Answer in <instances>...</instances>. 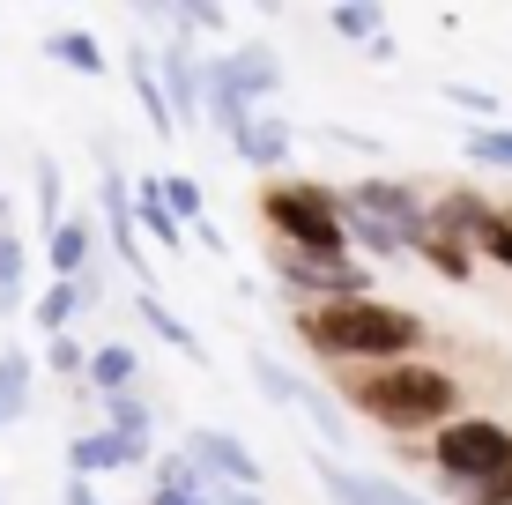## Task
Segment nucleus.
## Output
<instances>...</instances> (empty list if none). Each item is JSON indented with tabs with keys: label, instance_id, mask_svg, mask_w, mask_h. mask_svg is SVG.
I'll return each mask as SVG.
<instances>
[{
	"label": "nucleus",
	"instance_id": "obj_1",
	"mask_svg": "<svg viewBox=\"0 0 512 505\" xmlns=\"http://www.w3.org/2000/svg\"><path fill=\"white\" fill-rule=\"evenodd\" d=\"M342 409H357L364 424L394 431V439H416V431H446L453 416H468L461 402V379L431 357H409V364H372V372H349L342 379Z\"/></svg>",
	"mask_w": 512,
	"mask_h": 505
},
{
	"label": "nucleus",
	"instance_id": "obj_2",
	"mask_svg": "<svg viewBox=\"0 0 512 505\" xmlns=\"http://www.w3.org/2000/svg\"><path fill=\"white\" fill-rule=\"evenodd\" d=\"M297 335L312 357L349 364V372H372V364H409L423 350V312L386 305V298H357V305H305L297 312Z\"/></svg>",
	"mask_w": 512,
	"mask_h": 505
},
{
	"label": "nucleus",
	"instance_id": "obj_3",
	"mask_svg": "<svg viewBox=\"0 0 512 505\" xmlns=\"http://www.w3.org/2000/svg\"><path fill=\"white\" fill-rule=\"evenodd\" d=\"M260 223H268V238L290 246V253L349 260V216H342V194H334V186L268 179V186H260Z\"/></svg>",
	"mask_w": 512,
	"mask_h": 505
},
{
	"label": "nucleus",
	"instance_id": "obj_4",
	"mask_svg": "<svg viewBox=\"0 0 512 505\" xmlns=\"http://www.w3.org/2000/svg\"><path fill=\"white\" fill-rule=\"evenodd\" d=\"M512 461V424H498V416H453L446 431H438L431 439V468H438V483H446V491H483L490 476H498V468Z\"/></svg>",
	"mask_w": 512,
	"mask_h": 505
},
{
	"label": "nucleus",
	"instance_id": "obj_5",
	"mask_svg": "<svg viewBox=\"0 0 512 505\" xmlns=\"http://www.w3.org/2000/svg\"><path fill=\"white\" fill-rule=\"evenodd\" d=\"M268 268H275V283L290 290V298H305V305H357V298H372V268H364L357 253L349 260H320V253L268 246Z\"/></svg>",
	"mask_w": 512,
	"mask_h": 505
},
{
	"label": "nucleus",
	"instance_id": "obj_6",
	"mask_svg": "<svg viewBox=\"0 0 512 505\" xmlns=\"http://www.w3.org/2000/svg\"><path fill=\"white\" fill-rule=\"evenodd\" d=\"M245 364H253V387L268 394L275 409H297V416H305V424L320 431L327 446H349V409H342V394L312 387V379H305V372H290V364H282L275 350H253Z\"/></svg>",
	"mask_w": 512,
	"mask_h": 505
},
{
	"label": "nucleus",
	"instance_id": "obj_7",
	"mask_svg": "<svg viewBox=\"0 0 512 505\" xmlns=\"http://www.w3.org/2000/svg\"><path fill=\"white\" fill-rule=\"evenodd\" d=\"M179 454L201 468L208 483H231V491H260L268 483V468H260V454L238 439V431H223V424H193L186 439H179Z\"/></svg>",
	"mask_w": 512,
	"mask_h": 505
},
{
	"label": "nucleus",
	"instance_id": "obj_8",
	"mask_svg": "<svg viewBox=\"0 0 512 505\" xmlns=\"http://www.w3.org/2000/svg\"><path fill=\"white\" fill-rule=\"evenodd\" d=\"M208 90H231L238 104H275L282 97V52L268 38H253V45H238V52H216L208 60Z\"/></svg>",
	"mask_w": 512,
	"mask_h": 505
},
{
	"label": "nucleus",
	"instance_id": "obj_9",
	"mask_svg": "<svg viewBox=\"0 0 512 505\" xmlns=\"http://www.w3.org/2000/svg\"><path fill=\"white\" fill-rule=\"evenodd\" d=\"M342 208L379 216V223H394V231H409V238H423V223H431V201H423L409 179H394V171H357V179L342 186Z\"/></svg>",
	"mask_w": 512,
	"mask_h": 505
},
{
	"label": "nucleus",
	"instance_id": "obj_10",
	"mask_svg": "<svg viewBox=\"0 0 512 505\" xmlns=\"http://www.w3.org/2000/svg\"><path fill=\"white\" fill-rule=\"evenodd\" d=\"M312 483H320L327 505H431L423 491H409V483L372 476V468H349V461H334V454L312 461Z\"/></svg>",
	"mask_w": 512,
	"mask_h": 505
},
{
	"label": "nucleus",
	"instance_id": "obj_11",
	"mask_svg": "<svg viewBox=\"0 0 512 505\" xmlns=\"http://www.w3.org/2000/svg\"><path fill=\"white\" fill-rule=\"evenodd\" d=\"M97 238H112V260L134 275L141 290H149V260H141V223H134V194H127V171L112 164V149H104V231Z\"/></svg>",
	"mask_w": 512,
	"mask_h": 505
},
{
	"label": "nucleus",
	"instance_id": "obj_12",
	"mask_svg": "<svg viewBox=\"0 0 512 505\" xmlns=\"http://www.w3.org/2000/svg\"><path fill=\"white\" fill-rule=\"evenodd\" d=\"M156 75H164L171 119L193 127V119H201V104H208V67H201V52H193V38H164V45H156Z\"/></svg>",
	"mask_w": 512,
	"mask_h": 505
},
{
	"label": "nucleus",
	"instance_id": "obj_13",
	"mask_svg": "<svg viewBox=\"0 0 512 505\" xmlns=\"http://www.w3.org/2000/svg\"><path fill=\"white\" fill-rule=\"evenodd\" d=\"M141 461H156V446H141V439H119V431H75L67 439V476H82V483H97V476H119V468H141Z\"/></svg>",
	"mask_w": 512,
	"mask_h": 505
},
{
	"label": "nucleus",
	"instance_id": "obj_14",
	"mask_svg": "<svg viewBox=\"0 0 512 505\" xmlns=\"http://www.w3.org/2000/svg\"><path fill=\"white\" fill-rule=\"evenodd\" d=\"M490 223H498V208L475 194V186H446V194H431V231H438V238H453V246H468L475 260H483Z\"/></svg>",
	"mask_w": 512,
	"mask_h": 505
},
{
	"label": "nucleus",
	"instance_id": "obj_15",
	"mask_svg": "<svg viewBox=\"0 0 512 505\" xmlns=\"http://www.w3.org/2000/svg\"><path fill=\"white\" fill-rule=\"evenodd\" d=\"M290 149H297V127H290V112H260L253 127L231 142V156L245 171H275L282 179V164H290Z\"/></svg>",
	"mask_w": 512,
	"mask_h": 505
},
{
	"label": "nucleus",
	"instance_id": "obj_16",
	"mask_svg": "<svg viewBox=\"0 0 512 505\" xmlns=\"http://www.w3.org/2000/svg\"><path fill=\"white\" fill-rule=\"evenodd\" d=\"M45 260H52V283H82L90 260H97V223L67 216L60 231H45Z\"/></svg>",
	"mask_w": 512,
	"mask_h": 505
},
{
	"label": "nucleus",
	"instance_id": "obj_17",
	"mask_svg": "<svg viewBox=\"0 0 512 505\" xmlns=\"http://www.w3.org/2000/svg\"><path fill=\"white\" fill-rule=\"evenodd\" d=\"M127 82H134V97H141V119H149V134H179V119H171V97H164V75H156V45H134L127 52Z\"/></svg>",
	"mask_w": 512,
	"mask_h": 505
},
{
	"label": "nucleus",
	"instance_id": "obj_18",
	"mask_svg": "<svg viewBox=\"0 0 512 505\" xmlns=\"http://www.w3.org/2000/svg\"><path fill=\"white\" fill-rule=\"evenodd\" d=\"M134 379H141V357L127 350V342H90V372H82V387L97 394H134Z\"/></svg>",
	"mask_w": 512,
	"mask_h": 505
},
{
	"label": "nucleus",
	"instance_id": "obj_19",
	"mask_svg": "<svg viewBox=\"0 0 512 505\" xmlns=\"http://www.w3.org/2000/svg\"><path fill=\"white\" fill-rule=\"evenodd\" d=\"M30 394H38V364H30V350L0 342V424H23Z\"/></svg>",
	"mask_w": 512,
	"mask_h": 505
},
{
	"label": "nucleus",
	"instance_id": "obj_20",
	"mask_svg": "<svg viewBox=\"0 0 512 505\" xmlns=\"http://www.w3.org/2000/svg\"><path fill=\"white\" fill-rule=\"evenodd\" d=\"M45 60L67 67V75H90V82L112 75V52H104L90 30H52V38H45Z\"/></svg>",
	"mask_w": 512,
	"mask_h": 505
},
{
	"label": "nucleus",
	"instance_id": "obj_21",
	"mask_svg": "<svg viewBox=\"0 0 512 505\" xmlns=\"http://www.w3.org/2000/svg\"><path fill=\"white\" fill-rule=\"evenodd\" d=\"M30 312V246L23 231H0V320Z\"/></svg>",
	"mask_w": 512,
	"mask_h": 505
},
{
	"label": "nucleus",
	"instance_id": "obj_22",
	"mask_svg": "<svg viewBox=\"0 0 512 505\" xmlns=\"http://www.w3.org/2000/svg\"><path fill=\"white\" fill-rule=\"evenodd\" d=\"M342 216H349V253H357V260H401V253H416V238L394 231V223L357 216V208H342Z\"/></svg>",
	"mask_w": 512,
	"mask_h": 505
},
{
	"label": "nucleus",
	"instance_id": "obj_23",
	"mask_svg": "<svg viewBox=\"0 0 512 505\" xmlns=\"http://www.w3.org/2000/svg\"><path fill=\"white\" fill-rule=\"evenodd\" d=\"M134 312H141V320L156 327V342H171V350H179L186 364H208V350H201V335H193V327H186V320H179V312H171L164 298H156V290H134Z\"/></svg>",
	"mask_w": 512,
	"mask_h": 505
},
{
	"label": "nucleus",
	"instance_id": "obj_24",
	"mask_svg": "<svg viewBox=\"0 0 512 505\" xmlns=\"http://www.w3.org/2000/svg\"><path fill=\"white\" fill-rule=\"evenodd\" d=\"M104 431H119V439H141V446H156V402H149V394H104Z\"/></svg>",
	"mask_w": 512,
	"mask_h": 505
},
{
	"label": "nucleus",
	"instance_id": "obj_25",
	"mask_svg": "<svg viewBox=\"0 0 512 505\" xmlns=\"http://www.w3.org/2000/svg\"><path fill=\"white\" fill-rule=\"evenodd\" d=\"M75 312H82V283H52L30 298V320H38V335H75Z\"/></svg>",
	"mask_w": 512,
	"mask_h": 505
},
{
	"label": "nucleus",
	"instance_id": "obj_26",
	"mask_svg": "<svg viewBox=\"0 0 512 505\" xmlns=\"http://www.w3.org/2000/svg\"><path fill=\"white\" fill-rule=\"evenodd\" d=\"M134 223H141V231H149V238H156L164 253H179V246H186V223H179V216L164 208V194H156V179H149V186L134 194Z\"/></svg>",
	"mask_w": 512,
	"mask_h": 505
},
{
	"label": "nucleus",
	"instance_id": "obj_27",
	"mask_svg": "<svg viewBox=\"0 0 512 505\" xmlns=\"http://www.w3.org/2000/svg\"><path fill=\"white\" fill-rule=\"evenodd\" d=\"M327 30H334L342 45H364V52H372V45L386 38V15L364 8V0H349V8H327Z\"/></svg>",
	"mask_w": 512,
	"mask_h": 505
},
{
	"label": "nucleus",
	"instance_id": "obj_28",
	"mask_svg": "<svg viewBox=\"0 0 512 505\" xmlns=\"http://www.w3.org/2000/svg\"><path fill=\"white\" fill-rule=\"evenodd\" d=\"M416 260H431L446 283H468V275H475V253H468V246H453V238H438L431 223H423V238H416Z\"/></svg>",
	"mask_w": 512,
	"mask_h": 505
},
{
	"label": "nucleus",
	"instance_id": "obj_29",
	"mask_svg": "<svg viewBox=\"0 0 512 505\" xmlns=\"http://www.w3.org/2000/svg\"><path fill=\"white\" fill-rule=\"evenodd\" d=\"M468 164L475 171H512V127H468Z\"/></svg>",
	"mask_w": 512,
	"mask_h": 505
},
{
	"label": "nucleus",
	"instance_id": "obj_30",
	"mask_svg": "<svg viewBox=\"0 0 512 505\" xmlns=\"http://www.w3.org/2000/svg\"><path fill=\"white\" fill-rule=\"evenodd\" d=\"M149 491H208V476L179 454V446H171V454H156V461H149Z\"/></svg>",
	"mask_w": 512,
	"mask_h": 505
},
{
	"label": "nucleus",
	"instance_id": "obj_31",
	"mask_svg": "<svg viewBox=\"0 0 512 505\" xmlns=\"http://www.w3.org/2000/svg\"><path fill=\"white\" fill-rule=\"evenodd\" d=\"M201 112H208V127H216L223 142H238V134H245V127H253V119H260L253 104H238L231 90H208V104H201Z\"/></svg>",
	"mask_w": 512,
	"mask_h": 505
},
{
	"label": "nucleus",
	"instance_id": "obj_32",
	"mask_svg": "<svg viewBox=\"0 0 512 505\" xmlns=\"http://www.w3.org/2000/svg\"><path fill=\"white\" fill-rule=\"evenodd\" d=\"M156 194H164V208H171V216L186 223V231H193V223L208 216V208H201V179H186V171H171V179H156Z\"/></svg>",
	"mask_w": 512,
	"mask_h": 505
},
{
	"label": "nucleus",
	"instance_id": "obj_33",
	"mask_svg": "<svg viewBox=\"0 0 512 505\" xmlns=\"http://www.w3.org/2000/svg\"><path fill=\"white\" fill-rule=\"evenodd\" d=\"M38 216H45V231H60V223H67V179H60L52 156H38Z\"/></svg>",
	"mask_w": 512,
	"mask_h": 505
},
{
	"label": "nucleus",
	"instance_id": "obj_34",
	"mask_svg": "<svg viewBox=\"0 0 512 505\" xmlns=\"http://www.w3.org/2000/svg\"><path fill=\"white\" fill-rule=\"evenodd\" d=\"M45 364H52V379H75V387H82V372H90V342H82V335H52Z\"/></svg>",
	"mask_w": 512,
	"mask_h": 505
},
{
	"label": "nucleus",
	"instance_id": "obj_35",
	"mask_svg": "<svg viewBox=\"0 0 512 505\" xmlns=\"http://www.w3.org/2000/svg\"><path fill=\"white\" fill-rule=\"evenodd\" d=\"M438 97H446V104H461V112H475L483 127H498V112H505V104L490 97V90H475V82H438Z\"/></svg>",
	"mask_w": 512,
	"mask_h": 505
},
{
	"label": "nucleus",
	"instance_id": "obj_36",
	"mask_svg": "<svg viewBox=\"0 0 512 505\" xmlns=\"http://www.w3.org/2000/svg\"><path fill=\"white\" fill-rule=\"evenodd\" d=\"M483 260L512 275V208H498V223H490V238H483Z\"/></svg>",
	"mask_w": 512,
	"mask_h": 505
},
{
	"label": "nucleus",
	"instance_id": "obj_37",
	"mask_svg": "<svg viewBox=\"0 0 512 505\" xmlns=\"http://www.w3.org/2000/svg\"><path fill=\"white\" fill-rule=\"evenodd\" d=\"M461 505H512V461H505V468H498V476H490V483H483V491H468Z\"/></svg>",
	"mask_w": 512,
	"mask_h": 505
},
{
	"label": "nucleus",
	"instance_id": "obj_38",
	"mask_svg": "<svg viewBox=\"0 0 512 505\" xmlns=\"http://www.w3.org/2000/svg\"><path fill=\"white\" fill-rule=\"evenodd\" d=\"M149 505H223V483H208V491H149Z\"/></svg>",
	"mask_w": 512,
	"mask_h": 505
},
{
	"label": "nucleus",
	"instance_id": "obj_39",
	"mask_svg": "<svg viewBox=\"0 0 512 505\" xmlns=\"http://www.w3.org/2000/svg\"><path fill=\"white\" fill-rule=\"evenodd\" d=\"M320 142L349 149V156H379V142H372V134H349V127H320Z\"/></svg>",
	"mask_w": 512,
	"mask_h": 505
},
{
	"label": "nucleus",
	"instance_id": "obj_40",
	"mask_svg": "<svg viewBox=\"0 0 512 505\" xmlns=\"http://www.w3.org/2000/svg\"><path fill=\"white\" fill-rule=\"evenodd\" d=\"M193 238H201V246H208V253H216V260H231V238H223V231H216V223H208V216H201V223H193Z\"/></svg>",
	"mask_w": 512,
	"mask_h": 505
},
{
	"label": "nucleus",
	"instance_id": "obj_41",
	"mask_svg": "<svg viewBox=\"0 0 512 505\" xmlns=\"http://www.w3.org/2000/svg\"><path fill=\"white\" fill-rule=\"evenodd\" d=\"M60 505H97V483H82V476H67V483H60Z\"/></svg>",
	"mask_w": 512,
	"mask_h": 505
},
{
	"label": "nucleus",
	"instance_id": "obj_42",
	"mask_svg": "<svg viewBox=\"0 0 512 505\" xmlns=\"http://www.w3.org/2000/svg\"><path fill=\"white\" fill-rule=\"evenodd\" d=\"M223 505H268L260 491H231V483H223Z\"/></svg>",
	"mask_w": 512,
	"mask_h": 505
},
{
	"label": "nucleus",
	"instance_id": "obj_43",
	"mask_svg": "<svg viewBox=\"0 0 512 505\" xmlns=\"http://www.w3.org/2000/svg\"><path fill=\"white\" fill-rule=\"evenodd\" d=\"M8 216H15V208H8V194H0V231H8Z\"/></svg>",
	"mask_w": 512,
	"mask_h": 505
}]
</instances>
